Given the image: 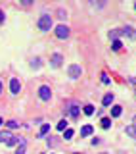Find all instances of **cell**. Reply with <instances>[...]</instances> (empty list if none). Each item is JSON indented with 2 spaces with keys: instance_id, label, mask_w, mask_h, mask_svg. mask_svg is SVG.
Segmentation results:
<instances>
[{
  "instance_id": "cell-19",
  "label": "cell",
  "mask_w": 136,
  "mask_h": 154,
  "mask_svg": "<svg viewBox=\"0 0 136 154\" xmlns=\"http://www.w3.org/2000/svg\"><path fill=\"white\" fill-rule=\"evenodd\" d=\"M19 141H21L19 137H15V135H12V139H10V141H8L6 145H8V147H13V145H17V143H19Z\"/></svg>"
},
{
  "instance_id": "cell-14",
  "label": "cell",
  "mask_w": 136,
  "mask_h": 154,
  "mask_svg": "<svg viewBox=\"0 0 136 154\" xmlns=\"http://www.w3.org/2000/svg\"><path fill=\"white\" fill-rule=\"evenodd\" d=\"M105 2H107V0H90V4L94 8H102V6H105Z\"/></svg>"
},
{
  "instance_id": "cell-8",
  "label": "cell",
  "mask_w": 136,
  "mask_h": 154,
  "mask_svg": "<svg viewBox=\"0 0 136 154\" xmlns=\"http://www.w3.org/2000/svg\"><path fill=\"white\" fill-rule=\"evenodd\" d=\"M25 150H27V143L21 139V141L17 143V150H15V154H25Z\"/></svg>"
},
{
  "instance_id": "cell-21",
  "label": "cell",
  "mask_w": 136,
  "mask_h": 154,
  "mask_svg": "<svg viewBox=\"0 0 136 154\" xmlns=\"http://www.w3.org/2000/svg\"><path fill=\"white\" fill-rule=\"evenodd\" d=\"M56 127H58L59 131H65V129H67V120H61V122H58V125H56Z\"/></svg>"
},
{
  "instance_id": "cell-15",
  "label": "cell",
  "mask_w": 136,
  "mask_h": 154,
  "mask_svg": "<svg viewBox=\"0 0 136 154\" xmlns=\"http://www.w3.org/2000/svg\"><path fill=\"white\" fill-rule=\"evenodd\" d=\"M127 135H130L132 139H136V125H129L127 127Z\"/></svg>"
},
{
  "instance_id": "cell-12",
  "label": "cell",
  "mask_w": 136,
  "mask_h": 154,
  "mask_svg": "<svg viewBox=\"0 0 136 154\" xmlns=\"http://www.w3.org/2000/svg\"><path fill=\"white\" fill-rule=\"evenodd\" d=\"M113 98H115V96H113V93H107V95L104 96V100H102V102H104V106H109V104L113 102Z\"/></svg>"
},
{
  "instance_id": "cell-5",
  "label": "cell",
  "mask_w": 136,
  "mask_h": 154,
  "mask_svg": "<svg viewBox=\"0 0 136 154\" xmlns=\"http://www.w3.org/2000/svg\"><path fill=\"white\" fill-rule=\"evenodd\" d=\"M10 91H12V95H19V91H21V85H19V81H17L15 77L10 81Z\"/></svg>"
},
{
  "instance_id": "cell-11",
  "label": "cell",
  "mask_w": 136,
  "mask_h": 154,
  "mask_svg": "<svg viewBox=\"0 0 136 154\" xmlns=\"http://www.w3.org/2000/svg\"><path fill=\"white\" fill-rule=\"evenodd\" d=\"M10 139H12V133L10 131H2L0 133V143H8Z\"/></svg>"
},
{
  "instance_id": "cell-24",
  "label": "cell",
  "mask_w": 136,
  "mask_h": 154,
  "mask_svg": "<svg viewBox=\"0 0 136 154\" xmlns=\"http://www.w3.org/2000/svg\"><path fill=\"white\" fill-rule=\"evenodd\" d=\"M31 68H40V60L39 58H35V60L31 62Z\"/></svg>"
},
{
  "instance_id": "cell-7",
  "label": "cell",
  "mask_w": 136,
  "mask_h": 154,
  "mask_svg": "<svg viewBox=\"0 0 136 154\" xmlns=\"http://www.w3.org/2000/svg\"><path fill=\"white\" fill-rule=\"evenodd\" d=\"M121 35H127L129 38H136V31L132 29V27H125V29H121Z\"/></svg>"
},
{
  "instance_id": "cell-4",
  "label": "cell",
  "mask_w": 136,
  "mask_h": 154,
  "mask_svg": "<svg viewBox=\"0 0 136 154\" xmlns=\"http://www.w3.org/2000/svg\"><path fill=\"white\" fill-rule=\"evenodd\" d=\"M39 96H40V100H50V96H52V91H50V87L42 85V87L39 89Z\"/></svg>"
},
{
  "instance_id": "cell-2",
  "label": "cell",
  "mask_w": 136,
  "mask_h": 154,
  "mask_svg": "<svg viewBox=\"0 0 136 154\" xmlns=\"http://www.w3.org/2000/svg\"><path fill=\"white\" fill-rule=\"evenodd\" d=\"M67 73H69V77L71 79H79L81 77V73H83V68L79 64H71L69 68H67Z\"/></svg>"
},
{
  "instance_id": "cell-27",
  "label": "cell",
  "mask_w": 136,
  "mask_h": 154,
  "mask_svg": "<svg viewBox=\"0 0 136 154\" xmlns=\"http://www.w3.org/2000/svg\"><path fill=\"white\" fill-rule=\"evenodd\" d=\"M2 21H4V12L0 10V23H2Z\"/></svg>"
},
{
  "instance_id": "cell-3",
  "label": "cell",
  "mask_w": 136,
  "mask_h": 154,
  "mask_svg": "<svg viewBox=\"0 0 136 154\" xmlns=\"http://www.w3.org/2000/svg\"><path fill=\"white\" fill-rule=\"evenodd\" d=\"M56 37L58 38H67L69 37V27L67 25H58L56 27Z\"/></svg>"
},
{
  "instance_id": "cell-23",
  "label": "cell",
  "mask_w": 136,
  "mask_h": 154,
  "mask_svg": "<svg viewBox=\"0 0 136 154\" xmlns=\"http://www.w3.org/2000/svg\"><path fill=\"white\" fill-rule=\"evenodd\" d=\"M6 125H8L10 129H15V127H19V123L15 122V120H10V122H6Z\"/></svg>"
},
{
  "instance_id": "cell-18",
  "label": "cell",
  "mask_w": 136,
  "mask_h": 154,
  "mask_svg": "<svg viewBox=\"0 0 136 154\" xmlns=\"http://www.w3.org/2000/svg\"><path fill=\"white\" fill-rule=\"evenodd\" d=\"M121 46H123V45H121V41H117V38H113V43H111V48H113V50H121Z\"/></svg>"
},
{
  "instance_id": "cell-20",
  "label": "cell",
  "mask_w": 136,
  "mask_h": 154,
  "mask_svg": "<svg viewBox=\"0 0 136 154\" xmlns=\"http://www.w3.org/2000/svg\"><path fill=\"white\" fill-rule=\"evenodd\" d=\"M100 123H102V127H104V129H109L111 127V120H109V118H104Z\"/></svg>"
},
{
  "instance_id": "cell-17",
  "label": "cell",
  "mask_w": 136,
  "mask_h": 154,
  "mask_svg": "<svg viewBox=\"0 0 136 154\" xmlns=\"http://www.w3.org/2000/svg\"><path fill=\"white\" fill-rule=\"evenodd\" d=\"M48 131H50V123H44V125H42V127H40L39 135H40V137H44V135L48 133Z\"/></svg>"
},
{
  "instance_id": "cell-9",
  "label": "cell",
  "mask_w": 136,
  "mask_h": 154,
  "mask_svg": "<svg viewBox=\"0 0 136 154\" xmlns=\"http://www.w3.org/2000/svg\"><path fill=\"white\" fill-rule=\"evenodd\" d=\"M67 112H69V116H71V118H77L81 110H79V106H75V104H71V106L67 108Z\"/></svg>"
},
{
  "instance_id": "cell-16",
  "label": "cell",
  "mask_w": 136,
  "mask_h": 154,
  "mask_svg": "<svg viewBox=\"0 0 136 154\" xmlns=\"http://www.w3.org/2000/svg\"><path fill=\"white\" fill-rule=\"evenodd\" d=\"M83 112L86 116H92V114H94V106H92V104H86V106L83 108Z\"/></svg>"
},
{
  "instance_id": "cell-29",
  "label": "cell",
  "mask_w": 136,
  "mask_h": 154,
  "mask_svg": "<svg viewBox=\"0 0 136 154\" xmlns=\"http://www.w3.org/2000/svg\"><path fill=\"white\" fill-rule=\"evenodd\" d=\"M2 89H4V87H2V83H0V93H2Z\"/></svg>"
},
{
  "instance_id": "cell-6",
  "label": "cell",
  "mask_w": 136,
  "mask_h": 154,
  "mask_svg": "<svg viewBox=\"0 0 136 154\" xmlns=\"http://www.w3.org/2000/svg\"><path fill=\"white\" fill-rule=\"evenodd\" d=\"M61 62H63V56H61V54H54V56L50 58V64H52V68H59V66H61Z\"/></svg>"
},
{
  "instance_id": "cell-25",
  "label": "cell",
  "mask_w": 136,
  "mask_h": 154,
  "mask_svg": "<svg viewBox=\"0 0 136 154\" xmlns=\"http://www.w3.org/2000/svg\"><path fill=\"white\" fill-rule=\"evenodd\" d=\"M21 4H23V6H31L33 2H35V0H19Z\"/></svg>"
},
{
  "instance_id": "cell-22",
  "label": "cell",
  "mask_w": 136,
  "mask_h": 154,
  "mask_svg": "<svg viewBox=\"0 0 136 154\" xmlns=\"http://www.w3.org/2000/svg\"><path fill=\"white\" fill-rule=\"evenodd\" d=\"M73 135H75V133H73V129H65V131H63V139H67V141H69Z\"/></svg>"
},
{
  "instance_id": "cell-10",
  "label": "cell",
  "mask_w": 136,
  "mask_h": 154,
  "mask_svg": "<svg viewBox=\"0 0 136 154\" xmlns=\"http://www.w3.org/2000/svg\"><path fill=\"white\" fill-rule=\"evenodd\" d=\"M92 131H94L92 125H84V127L81 129V135H83V137H88V135H92Z\"/></svg>"
},
{
  "instance_id": "cell-28",
  "label": "cell",
  "mask_w": 136,
  "mask_h": 154,
  "mask_svg": "<svg viewBox=\"0 0 136 154\" xmlns=\"http://www.w3.org/2000/svg\"><path fill=\"white\" fill-rule=\"evenodd\" d=\"M2 123H4V120H2V118H0V125H2Z\"/></svg>"
},
{
  "instance_id": "cell-13",
  "label": "cell",
  "mask_w": 136,
  "mask_h": 154,
  "mask_svg": "<svg viewBox=\"0 0 136 154\" xmlns=\"http://www.w3.org/2000/svg\"><path fill=\"white\" fill-rule=\"evenodd\" d=\"M121 114H123V108H121V106H113V108H111V116H113V118H119Z\"/></svg>"
},
{
  "instance_id": "cell-26",
  "label": "cell",
  "mask_w": 136,
  "mask_h": 154,
  "mask_svg": "<svg viewBox=\"0 0 136 154\" xmlns=\"http://www.w3.org/2000/svg\"><path fill=\"white\" fill-rule=\"evenodd\" d=\"M102 83H105V85H107V83H109V77H107V75H105V73H104V75H102Z\"/></svg>"
},
{
  "instance_id": "cell-1",
  "label": "cell",
  "mask_w": 136,
  "mask_h": 154,
  "mask_svg": "<svg viewBox=\"0 0 136 154\" xmlns=\"http://www.w3.org/2000/svg\"><path fill=\"white\" fill-rule=\"evenodd\" d=\"M39 29L40 31H50L52 29V18L50 16H40L39 18Z\"/></svg>"
}]
</instances>
